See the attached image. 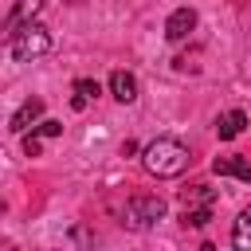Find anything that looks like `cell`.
<instances>
[{"mask_svg":"<svg viewBox=\"0 0 251 251\" xmlns=\"http://www.w3.org/2000/svg\"><path fill=\"white\" fill-rule=\"evenodd\" d=\"M141 161L153 176H180L188 169V149L176 137H157L141 149Z\"/></svg>","mask_w":251,"mask_h":251,"instance_id":"1","label":"cell"},{"mask_svg":"<svg viewBox=\"0 0 251 251\" xmlns=\"http://www.w3.org/2000/svg\"><path fill=\"white\" fill-rule=\"evenodd\" d=\"M8 47H12V59H16V63L39 59V55L51 51V31H47L43 24H24V27L8 39Z\"/></svg>","mask_w":251,"mask_h":251,"instance_id":"2","label":"cell"},{"mask_svg":"<svg viewBox=\"0 0 251 251\" xmlns=\"http://www.w3.org/2000/svg\"><path fill=\"white\" fill-rule=\"evenodd\" d=\"M212 208H216V192L208 184H192L184 192V208H180V224L184 227H204L212 220Z\"/></svg>","mask_w":251,"mask_h":251,"instance_id":"3","label":"cell"},{"mask_svg":"<svg viewBox=\"0 0 251 251\" xmlns=\"http://www.w3.org/2000/svg\"><path fill=\"white\" fill-rule=\"evenodd\" d=\"M161 216H165V200H161V196H133V200L126 204V212H122V224L133 227V231H141V227L157 224Z\"/></svg>","mask_w":251,"mask_h":251,"instance_id":"4","label":"cell"},{"mask_svg":"<svg viewBox=\"0 0 251 251\" xmlns=\"http://www.w3.org/2000/svg\"><path fill=\"white\" fill-rule=\"evenodd\" d=\"M39 8H43V0H20V4L8 12V20L0 24V43H8L24 24H31V16H39Z\"/></svg>","mask_w":251,"mask_h":251,"instance_id":"5","label":"cell"},{"mask_svg":"<svg viewBox=\"0 0 251 251\" xmlns=\"http://www.w3.org/2000/svg\"><path fill=\"white\" fill-rule=\"evenodd\" d=\"M192 27H196V12H192V8H176V12L165 20V39H169V43H180V39H188Z\"/></svg>","mask_w":251,"mask_h":251,"instance_id":"6","label":"cell"},{"mask_svg":"<svg viewBox=\"0 0 251 251\" xmlns=\"http://www.w3.org/2000/svg\"><path fill=\"white\" fill-rule=\"evenodd\" d=\"M243 129H247V114H243V110H227V114L216 118V137H220V141H231V137H239Z\"/></svg>","mask_w":251,"mask_h":251,"instance_id":"7","label":"cell"},{"mask_svg":"<svg viewBox=\"0 0 251 251\" xmlns=\"http://www.w3.org/2000/svg\"><path fill=\"white\" fill-rule=\"evenodd\" d=\"M39 114H43V98H27V102L12 114V133H27V126L39 122Z\"/></svg>","mask_w":251,"mask_h":251,"instance_id":"8","label":"cell"},{"mask_svg":"<svg viewBox=\"0 0 251 251\" xmlns=\"http://www.w3.org/2000/svg\"><path fill=\"white\" fill-rule=\"evenodd\" d=\"M212 173H220V176H239V180H251V161H247V157H216V161H212Z\"/></svg>","mask_w":251,"mask_h":251,"instance_id":"9","label":"cell"},{"mask_svg":"<svg viewBox=\"0 0 251 251\" xmlns=\"http://www.w3.org/2000/svg\"><path fill=\"white\" fill-rule=\"evenodd\" d=\"M110 94H114L118 102H133V98H137V78H133L129 71H114V75H110Z\"/></svg>","mask_w":251,"mask_h":251,"instance_id":"10","label":"cell"},{"mask_svg":"<svg viewBox=\"0 0 251 251\" xmlns=\"http://www.w3.org/2000/svg\"><path fill=\"white\" fill-rule=\"evenodd\" d=\"M231 243H235L239 251H251V204L239 212V220H235V227H231Z\"/></svg>","mask_w":251,"mask_h":251,"instance_id":"11","label":"cell"},{"mask_svg":"<svg viewBox=\"0 0 251 251\" xmlns=\"http://www.w3.org/2000/svg\"><path fill=\"white\" fill-rule=\"evenodd\" d=\"M90 98H98V82L94 78H75V110H82Z\"/></svg>","mask_w":251,"mask_h":251,"instance_id":"12","label":"cell"},{"mask_svg":"<svg viewBox=\"0 0 251 251\" xmlns=\"http://www.w3.org/2000/svg\"><path fill=\"white\" fill-rule=\"evenodd\" d=\"M59 133H63V122H55V118L39 122V129H35V137H43V141H47V137H59Z\"/></svg>","mask_w":251,"mask_h":251,"instance_id":"13","label":"cell"},{"mask_svg":"<svg viewBox=\"0 0 251 251\" xmlns=\"http://www.w3.org/2000/svg\"><path fill=\"white\" fill-rule=\"evenodd\" d=\"M39 149H43V137H35V133H24V153H27V157H35Z\"/></svg>","mask_w":251,"mask_h":251,"instance_id":"14","label":"cell"},{"mask_svg":"<svg viewBox=\"0 0 251 251\" xmlns=\"http://www.w3.org/2000/svg\"><path fill=\"white\" fill-rule=\"evenodd\" d=\"M67 4H82V0H67Z\"/></svg>","mask_w":251,"mask_h":251,"instance_id":"15","label":"cell"},{"mask_svg":"<svg viewBox=\"0 0 251 251\" xmlns=\"http://www.w3.org/2000/svg\"><path fill=\"white\" fill-rule=\"evenodd\" d=\"M0 212H4V200H0Z\"/></svg>","mask_w":251,"mask_h":251,"instance_id":"16","label":"cell"}]
</instances>
